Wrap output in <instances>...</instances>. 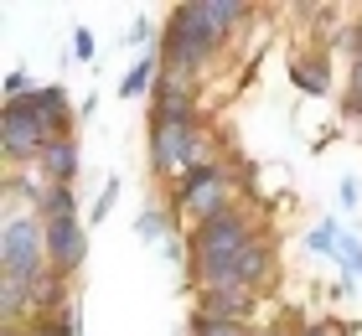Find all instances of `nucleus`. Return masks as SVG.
<instances>
[{"instance_id": "1", "label": "nucleus", "mask_w": 362, "mask_h": 336, "mask_svg": "<svg viewBox=\"0 0 362 336\" xmlns=\"http://www.w3.org/2000/svg\"><path fill=\"white\" fill-rule=\"evenodd\" d=\"M243 248H249V228H243L233 212L207 217L202 238H197V259H202V279H207V290L228 284V269H233V259L243 254Z\"/></svg>"}, {"instance_id": "2", "label": "nucleus", "mask_w": 362, "mask_h": 336, "mask_svg": "<svg viewBox=\"0 0 362 336\" xmlns=\"http://www.w3.org/2000/svg\"><path fill=\"white\" fill-rule=\"evenodd\" d=\"M212 42H218V26H212L207 6H181L176 21H171V31H166V57L187 67V62L202 57Z\"/></svg>"}, {"instance_id": "3", "label": "nucleus", "mask_w": 362, "mask_h": 336, "mask_svg": "<svg viewBox=\"0 0 362 336\" xmlns=\"http://www.w3.org/2000/svg\"><path fill=\"white\" fill-rule=\"evenodd\" d=\"M0 254H6V279H21V284H37V259H42V228L31 223V217H16L6 228V243H0Z\"/></svg>"}, {"instance_id": "4", "label": "nucleus", "mask_w": 362, "mask_h": 336, "mask_svg": "<svg viewBox=\"0 0 362 336\" xmlns=\"http://www.w3.org/2000/svg\"><path fill=\"white\" fill-rule=\"evenodd\" d=\"M47 129L37 114H31L26 104H6V156H31V150H52V140H47Z\"/></svg>"}, {"instance_id": "5", "label": "nucleus", "mask_w": 362, "mask_h": 336, "mask_svg": "<svg viewBox=\"0 0 362 336\" xmlns=\"http://www.w3.org/2000/svg\"><path fill=\"white\" fill-rule=\"evenodd\" d=\"M47 254H52V269H73L83 259V233H78V223L68 212L47 223Z\"/></svg>"}, {"instance_id": "6", "label": "nucleus", "mask_w": 362, "mask_h": 336, "mask_svg": "<svg viewBox=\"0 0 362 336\" xmlns=\"http://www.w3.org/2000/svg\"><path fill=\"white\" fill-rule=\"evenodd\" d=\"M192 156V124L187 120H156V166H181Z\"/></svg>"}, {"instance_id": "7", "label": "nucleus", "mask_w": 362, "mask_h": 336, "mask_svg": "<svg viewBox=\"0 0 362 336\" xmlns=\"http://www.w3.org/2000/svg\"><path fill=\"white\" fill-rule=\"evenodd\" d=\"M243 315H249V290H243V284H223V290H212L207 306H202V321H218V326H233Z\"/></svg>"}, {"instance_id": "8", "label": "nucleus", "mask_w": 362, "mask_h": 336, "mask_svg": "<svg viewBox=\"0 0 362 336\" xmlns=\"http://www.w3.org/2000/svg\"><path fill=\"white\" fill-rule=\"evenodd\" d=\"M26 109L37 114V120L52 129V134L68 124V104H62V88H42V93H31V98H26Z\"/></svg>"}, {"instance_id": "9", "label": "nucleus", "mask_w": 362, "mask_h": 336, "mask_svg": "<svg viewBox=\"0 0 362 336\" xmlns=\"http://www.w3.org/2000/svg\"><path fill=\"white\" fill-rule=\"evenodd\" d=\"M202 6H207V16H212V26H218V31H228V26L243 16L238 0H202Z\"/></svg>"}, {"instance_id": "10", "label": "nucleus", "mask_w": 362, "mask_h": 336, "mask_svg": "<svg viewBox=\"0 0 362 336\" xmlns=\"http://www.w3.org/2000/svg\"><path fill=\"white\" fill-rule=\"evenodd\" d=\"M47 166H52V176H73V166H78V150L68 140H57L52 150H47Z\"/></svg>"}, {"instance_id": "11", "label": "nucleus", "mask_w": 362, "mask_h": 336, "mask_svg": "<svg viewBox=\"0 0 362 336\" xmlns=\"http://www.w3.org/2000/svg\"><path fill=\"white\" fill-rule=\"evenodd\" d=\"M310 248H316V254H332V248H341V243H337V228H332V223L316 228V233H310Z\"/></svg>"}, {"instance_id": "12", "label": "nucleus", "mask_w": 362, "mask_h": 336, "mask_svg": "<svg viewBox=\"0 0 362 336\" xmlns=\"http://www.w3.org/2000/svg\"><path fill=\"white\" fill-rule=\"evenodd\" d=\"M145 83H151V62H140V67H135V73H129V78H124V93H140V88H145Z\"/></svg>"}, {"instance_id": "13", "label": "nucleus", "mask_w": 362, "mask_h": 336, "mask_svg": "<svg viewBox=\"0 0 362 336\" xmlns=\"http://www.w3.org/2000/svg\"><path fill=\"white\" fill-rule=\"evenodd\" d=\"M295 83H305V88H326V78L310 73V67H295Z\"/></svg>"}, {"instance_id": "14", "label": "nucleus", "mask_w": 362, "mask_h": 336, "mask_svg": "<svg viewBox=\"0 0 362 336\" xmlns=\"http://www.w3.org/2000/svg\"><path fill=\"white\" fill-rule=\"evenodd\" d=\"M73 52H78V57H83V62L93 57V37H88V31H78V37H73Z\"/></svg>"}, {"instance_id": "15", "label": "nucleus", "mask_w": 362, "mask_h": 336, "mask_svg": "<svg viewBox=\"0 0 362 336\" xmlns=\"http://www.w3.org/2000/svg\"><path fill=\"white\" fill-rule=\"evenodd\" d=\"M160 228H166V217H156V212H145V223H140V233H145V238H156V233Z\"/></svg>"}, {"instance_id": "16", "label": "nucleus", "mask_w": 362, "mask_h": 336, "mask_svg": "<svg viewBox=\"0 0 362 336\" xmlns=\"http://www.w3.org/2000/svg\"><path fill=\"white\" fill-rule=\"evenodd\" d=\"M362 109V62H357V78H352V114Z\"/></svg>"}, {"instance_id": "17", "label": "nucleus", "mask_w": 362, "mask_h": 336, "mask_svg": "<svg viewBox=\"0 0 362 336\" xmlns=\"http://www.w3.org/2000/svg\"><path fill=\"white\" fill-rule=\"evenodd\" d=\"M310 336H337V331H321V326H316V331H310Z\"/></svg>"}]
</instances>
